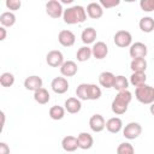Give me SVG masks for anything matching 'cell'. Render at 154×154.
<instances>
[{"label":"cell","instance_id":"3","mask_svg":"<svg viewBox=\"0 0 154 154\" xmlns=\"http://www.w3.org/2000/svg\"><path fill=\"white\" fill-rule=\"evenodd\" d=\"M135 97L143 105H152L154 102V87L143 84L135 89Z\"/></svg>","mask_w":154,"mask_h":154},{"label":"cell","instance_id":"16","mask_svg":"<svg viewBox=\"0 0 154 154\" xmlns=\"http://www.w3.org/2000/svg\"><path fill=\"white\" fill-rule=\"evenodd\" d=\"M87 14L93 19H99L103 16V8L100 2H90L87 6Z\"/></svg>","mask_w":154,"mask_h":154},{"label":"cell","instance_id":"37","mask_svg":"<svg viewBox=\"0 0 154 154\" xmlns=\"http://www.w3.org/2000/svg\"><path fill=\"white\" fill-rule=\"evenodd\" d=\"M0 154H10V147L5 142H0Z\"/></svg>","mask_w":154,"mask_h":154},{"label":"cell","instance_id":"35","mask_svg":"<svg viewBox=\"0 0 154 154\" xmlns=\"http://www.w3.org/2000/svg\"><path fill=\"white\" fill-rule=\"evenodd\" d=\"M5 5L8 10H11V12H13V11H17L20 8L22 2H20V0H6Z\"/></svg>","mask_w":154,"mask_h":154},{"label":"cell","instance_id":"18","mask_svg":"<svg viewBox=\"0 0 154 154\" xmlns=\"http://www.w3.org/2000/svg\"><path fill=\"white\" fill-rule=\"evenodd\" d=\"M114 79H116V76L109 71H103L99 75V83L101 87H103L106 89L113 88Z\"/></svg>","mask_w":154,"mask_h":154},{"label":"cell","instance_id":"7","mask_svg":"<svg viewBox=\"0 0 154 154\" xmlns=\"http://www.w3.org/2000/svg\"><path fill=\"white\" fill-rule=\"evenodd\" d=\"M46 63L51 67H60L64 64V55L58 49L49 51L46 55Z\"/></svg>","mask_w":154,"mask_h":154},{"label":"cell","instance_id":"22","mask_svg":"<svg viewBox=\"0 0 154 154\" xmlns=\"http://www.w3.org/2000/svg\"><path fill=\"white\" fill-rule=\"evenodd\" d=\"M0 23H1V26L4 28H11L16 23V14L11 11L2 12L0 14Z\"/></svg>","mask_w":154,"mask_h":154},{"label":"cell","instance_id":"33","mask_svg":"<svg viewBox=\"0 0 154 154\" xmlns=\"http://www.w3.org/2000/svg\"><path fill=\"white\" fill-rule=\"evenodd\" d=\"M89 100H99L101 97V89L100 87H97L96 84H93V83H89Z\"/></svg>","mask_w":154,"mask_h":154},{"label":"cell","instance_id":"27","mask_svg":"<svg viewBox=\"0 0 154 154\" xmlns=\"http://www.w3.org/2000/svg\"><path fill=\"white\" fill-rule=\"evenodd\" d=\"M48 114H49V117H51L53 120H60V119H63L64 116H65V107L54 105V106H52V107L49 108Z\"/></svg>","mask_w":154,"mask_h":154},{"label":"cell","instance_id":"36","mask_svg":"<svg viewBox=\"0 0 154 154\" xmlns=\"http://www.w3.org/2000/svg\"><path fill=\"white\" fill-rule=\"evenodd\" d=\"M120 4L119 0H100V5L102 6V8H112L116 7Z\"/></svg>","mask_w":154,"mask_h":154},{"label":"cell","instance_id":"2","mask_svg":"<svg viewBox=\"0 0 154 154\" xmlns=\"http://www.w3.org/2000/svg\"><path fill=\"white\" fill-rule=\"evenodd\" d=\"M132 100V94L129 90H123V91H118V94L116 95V97L112 101L111 108L112 112L117 116L124 114L128 111L129 103Z\"/></svg>","mask_w":154,"mask_h":154},{"label":"cell","instance_id":"8","mask_svg":"<svg viewBox=\"0 0 154 154\" xmlns=\"http://www.w3.org/2000/svg\"><path fill=\"white\" fill-rule=\"evenodd\" d=\"M58 41L64 47H71V46L75 45L76 36H75V34L71 30L64 29V30H60L59 31V34H58Z\"/></svg>","mask_w":154,"mask_h":154},{"label":"cell","instance_id":"28","mask_svg":"<svg viewBox=\"0 0 154 154\" xmlns=\"http://www.w3.org/2000/svg\"><path fill=\"white\" fill-rule=\"evenodd\" d=\"M91 55H93L91 48L88 47V46H83V47H81V48L77 51V53H76V58H77V60L81 61V63L89 60Z\"/></svg>","mask_w":154,"mask_h":154},{"label":"cell","instance_id":"26","mask_svg":"<svg viewBox=\"0 0 154 154\" xmlns=\"http://www.w3.org/2000/svg\"><path fill=\"white\" fill-rule=\"evenodd\" d=\"M138 26L143 32H152L154 30V18L142 17L138 22Z\"/></svg>","mask_w":154,"mask_h":154},{"label":"cell","instance_id":"10","mask_svg":"<svg viewBox=\"0 0 154 154\" xmlns=\"http://www.w3.org/2000/svg\"><path fill=\"white\" fill-rule=\"evenodd\" d=\"M69 81L65 77H55L51 83L52 90L57 94H65L69 90Z\"/></svg>","mask_w":154,"mask_h":154},{"label":"cell","instance_id":"30","mask_svg":"<svg viewBox=\"0 0 154 154\" xmlns=\"http://www.w3.org/2000/svg\"><path fill=\"white\" fill-rule=\"evenodd\" d=\"M89 83H81L77 88H76V96L79 100H89Z\"/></svg>","mask_w":154,"mask_h":154},{"label":"cell","instance_id":"20","mask_svg":"<svg viewBox=\"0 0 154 154\" xmlns=\"http://www.w3.org/2000/svg\"><path fill=\"white\" fill-rule=\"evenodd\" d=\"M106 129L111 134H118L123 129V122L119 117H112L106 122Z\"/></svg>","mask_w":154,"mask_h":154},{"label":"cell","instance_id":"31","mask_svg":"<svg viewBox=\"0 0 154 154\" xmlns=\"http://www.w3.org/2000/svg\"><path fill=\"white\" fill-rule=\"evenodd\" d=\"M14 83V76L13 73L11 72H4L1 73L0 76V84L5 88H8V87H12Z\"/></svg>","mask_w":154,"mask_h":154},{"label":"cell","instance_id":"29","mask_svg":"<svg viewBox=\"0 0 154 154\" xmlns=\"http://www.w3.org/2000/svg\"><path fill=\"white\" fill-rule=\"evenodd\" d=\"M129 81L125 76L123 75H119V76H116V79H114V84H113V88L118 91H123V90H128V87H129Z\"/></svg>","mask_w":154,"mask_h":154},{"label":"cell","instance_id":"9","mask_svg":"<svg viewBox=\"0 0 154 154\" xmlns=\"http://www.w3.org/2000/svg\"><path fill=\"white\" fill-rule=\"evenodd\" d=\"M148 53V48L144 43L142 42H135L130 46L129 49V54L132 59H137V58H146Z\"/></svg>","mask_w":154,"mask_h":154},{"label":"cell","instance_id":"41","mask_svg":"<svg viewBox=\"0 0 154 154\" xmlns=\"http://www.w3.org/2000/svg\"><path fill=\"white\" fill-rule=\"evenodd\" d=\"M61 2H64V4H71V2H72V0H63Z\"/></svg>","mask_w":154,"mask_h":154},{"label":"cell","instance_id":"13","mask_svg":"<svg viewBox=\"0 0 154 154\" xmlns=\"http://www.w3.org/2000/svg\"><path fill=\"white\" fill-rule=\"evenodd\" d=\"M89 128L94 132H101L106 128L105 118L101 114H93L89 119Z\"/></svg>","mask_w":154,"mask_h":154},{"label":"cell","instance_id":"21","mask_svg":"<svg viewBox=\"0 0 154 154\" xmlns=\"http://www.w3.org/2000/svg\"><path fill=\"white\" fill-rule=\"evenodd\" d=\"M96 36H97L96 30H95L94 28H91V26L85 28V29L82 31V34H81L82 42H83L84 45H87V46H88V45H90V43H94V41H95Z\"/></svg>","mask_w":154,"mask_h":154},{"label":"cell","instance_id":"19","mask_svg":"<svg viewBox=\"0 0 154 154\" xmlns=\"http://www.w3.org/2000/svg\"><path fill=\"white\" fill-rule=\"evenodd\" d=\"M64 106H65V111H67V113H70V114H76L82 108V103L78 97H69L65 101Z\"/></svg>","mask_w":154,"mask_h":154},{"label":"cell","instance_id":"6","mask_svg":"<svg viewBox=\"0 0 154 154\" xmlns=\"http://www.w3.org/2000/svg\"><path fill=\"white\" fill-rule=\"evenodd\" d=\"M141 134H142V126H141V124H138L136 122H131V123L126 124L125 128L123 129V136L128 140H135Z\"/></svg>","mask_w":154,"mask_h":154},{"label":"cell","instance_id":"23","mask_svg":"<svg viewBox=\"0 0 154 154\" xmlns=\"http://www.w3.org/2000/svg\"><path fill=\"white\" fill-rule=\"evenodd\" d=\"M130 69L132 70V72H146L147 60L144 58L132 59L131 63H130Z\"/></svg>","mask_w":154,"mask_h":154},{"label":"cell","instance_id":"5","mask_svg":"<svg viewBox=\"0 0 154 154\" xmlns=\"http://www.w3.org/2000/svg\"><path fill=\"white\" fill-rule=\"evenodd\" d=\"M46 13L53 19L60 18L64 14V8L61 2L58 0H49L46 4Z\"/></svg>","mask_w":154,"mask_h":154},{"label":"cell","instance_id":"32","mask_svg":"<svg viewBox=\"0 0 154 154\" xmlns=\"http://www.w3.org/2000/svg\"><path fill=\"white\" fill-rule=\"evenodd\" d=\"M117 154H135L134 146L129 142H123L117 147Z\"/></svg>","mask_w":154,"mask_h":154},{"label":"cell","instance_id":"39","mask_svg":"<svg viewBox=\"0 0 154 154\" xmlns=\"http://www.w3.org/2000/svg\"><path fill=\"white\" fill-rule=\"evenodd\" d=\"M149 111H150V114H152V116H154V102L150 105V107H149Z\"/></svg>","mask_w":154,"mask_h":154},{"label":"cell","instance_id":"24","mask_svg":"<svg viewBox=\"0 0 154 154\" xmlns=\"http://www.w3.org/2000/svg\"><path fill=\"white\" fill-rule=\"evenodd\" d=\"M147 81V76L146 72H132V75L130 76V84L134 87H141L143 84H146Z\"/></svg>","mask_w":154,"mask_h":154},{"label":"cell","instance_id":"15","mask_svg":"<svg viewBox=\"0 0 154 154\" xmlns=\"http://www.w3.org/2000/svg\"><path fill=\"white\" fill-rule=\"evenodd\" d=\"M77 71H78L77 64L72 60L64 61V64L60 66V73L64 77H73L77 73Z\"/></svg>","mask_w":154,"mask_h":154},{"label":"cell","instance_id":"40","mask_svg":"<svg viewBox=\"0 0 154 154\" xmlns=\"http://www.w3.org/2000/svg\"><path fill=\"white\" fill-rule=\"evenodd\" d=\"M1 118H2V123H1V126L4 128V125H5V113H4V112H1Z\"/></svg>","mask_w":154,"mask_h":154},{"label":"cell","instance_id":"14","mask_svg":"<svg viewBox=\"0 0 154 154\" xmlns=\"http://www.w3.org/2000/svg\"><path fill=\"white\" fill-rule=\"evenodd\" d=\"M61 147H63V149H64L65 152H70V153L77 150V149L79 148V147H78V140H77V137L71 136V135L65 136V137L61 140Z\"/></svg>","mask_w":154,"mask_h":154},{"label":"cell","instance_id":"34","mask_svg":"<svg viewBox=\"0 0 154 154\" xmlns=\"http://www.w3.org/2000/svg\"><path fill=\"white\" fill-rule=\"evenodd\" d=\"M140 7L144 12H152L154 11V0H141Z\"/></svg>","mask_w":154,"mask_h":154},{"label":"cell","instance_id":"11","mask_svg":"<svg viewBox=\"0 0 154 154\" xmlns=\"http://www.w3.org/2000/svg\"><path fill=\"white\" fill-rule=\"evenodd\" d=\"M42 84H43L42 78L38 77V76H36V75L29 76V77H26V78L24 79V88H25L26 90H30V91H34V93H35L36 90L43 88Z\"/></svg>","mask_w":154,"mask_h":154},{"label":"cell","instance_id":"1","mask_svg":"<svg viewBox=\"0 0 154 154\" xmlns=\"http://www.w3.org/2000/svg\"><path fill=\"white\" fill-rule=\"evenodd\" d=\"M63 19H64V23H66L69 25L84 23L87 19V11L81 5H75V6L67 7L66 10H64Z\"/></svg>","mask_w":154,"mask_h":154},{"label":"cell","instance_id":"4","mask_svg":"<svg viewBox=\"0 0 154 154\" xmlns=\"http://www.w3.org/2000/svg\"><path fill=\"white\" fill-rule=\"evenodd\" d=\"M113 41L116 46L120 48H125L132 45V36L128 30H118L113 36Z\"/></svg>","mask_w":154,"mask_h":154},{"label":"cell","instance_id":"17","mask_svg":"<svg viewBox=\"0 0 154 154\" xmlns=\"http://www.w3.org/2000/svg\"><path fill=\"white\" fill-rule=\"evenodd\" d=\"M77 140H78V147L81 149H83V150L90 149L93 147V144H94V138L88 132H81V134H78Z\"/></svg>","mask_w":154,"mask_h":154},{"label":"cell","instance_id":"38","mask_svg":"<svg viewBox=\"0 0 154 154\" xmlns=\"http://www.w3.org/2000/svg\"><path fill=\"white\" fill-rule=\"evenodd\" d=\"M6 28L4 26H0V41H4L6 38Z\"/></svg>","mask_w":154,"mask_h":154},{"label":"cell","instance_id":"12","mask_svg":"<svg viewBox=\"0 0 154 154\" xmlns=\"http://www.w3.org/2000/svg\"><path fill=\"white\" fill-rule=\"evenodd\" d=\"M91 52H93V57L97 60H102L107 57L108 54V47L105 42L102 41H97L94 43V46L91 47Z\"/></svg>","mask_w":154,"mask_h":154},{"label":"cell","instance_id":"25","mask_svg":"<svg viewBox=\"0 0 154 154\" xmlns=\"http://www.w3.org/2000/svg\"><path fill=\"white\" fill-rule=\"evenodd\" d=\"M49 99H51L49 93H48V90L45 89V88H41V89H38V90H36V91L34 93V100H35L37 103H40V105H46V103H48Z\"/></svg>","mask_w":154,"mask_h":154}]
</instances>
